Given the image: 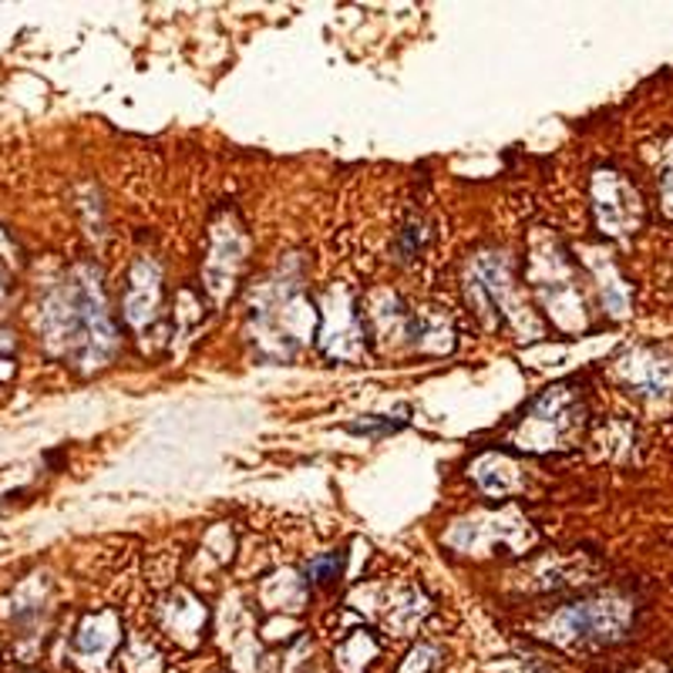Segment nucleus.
Instances as JSON below:
<instances>
[{"label":"nucleus","instance_id":"nucleus-1","mask_svg":"<svg viewBox=\"0 0 673 673\" xmlns=\"http://www.w3.org/2000/svg\"><path fill=\"white\" fill-rule=\"evenodd\" d=\"M44 321H48L51 340H65V350L71 353H78L81 347H98L112 337L98 293H92V287L84 283H71L68 290H61L51 300L48 313H44Z\"/></svg>","mask_w":673,"mask_h":673}]
</instances>
